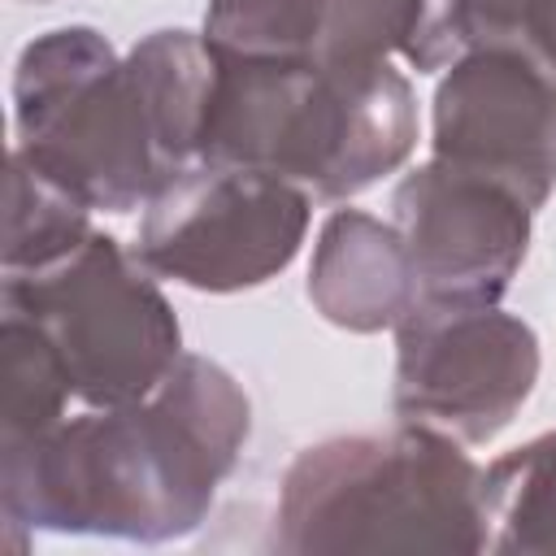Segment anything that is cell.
<instances>
[{
    "instance_id": "cell-1",
    "label": "cell",
    "mask_w": 556,
    "mask_h": 556,
    "mask_svg": "<svg viewBox=\"0 0 556 556\" xmlns=\"http://www.w3.org/2000/svg\"><path fill=\"white\" fill-rule=\"evenodd\" d=\"M248 430L243 387L182 352L143 400L0 443V513L30 530L169 543L208 517Z\"/></svg>"
},
{
    "instance_id": "cell-2",
    "label": "cell",
    "mask_w": 556,
    "mask_h": 556,
    "mask_svg": "<svg viewBox=\"0 0 556 556\" xmlns=\"http://www.w3.org/2000/svg\"><path fill=\"white\" fill-rule=\"evenodd\" d=\"M213 74L195 30H152L126 56L96 26L43 30L13 65V148L91 208H143L200 161Z\"/></svg>"
},
{
    "instance_id": "cell-3",
    "label": "cell",
    "mask_w": 556,
    "mask_h": 556,
    "mask_svg": "<svg viewBox=\"0 0 556 556\" xmlns=\"http://www.w3.org/2000/svg\"><path fill=\"white\" fill-rule=\"evenodd\" d=\"M213 56L200 161L291 178L313 200H348L395 174L417 143L413 87L391 61Z\"/></svg>"
},
{
    "instance_id": "cell-4",
    "label": "cell",
    "mask_w": 556,
    "mask_h": 556,
    "mask_svg": "<svg viewBox=\"0 0 556 556\" xmlns=\"http://www.w3.org/2000/svg\"><path fill=\"white\" fill-rule=\"evenodd\" d=\"M486 543L482 469L434 426L334 434L282 473L274 547L287 556H473Z\"/></svg>"
},
{
    "instance_id": "cell-5",
    "label": "cell",
    "mask_w": 556,
    "mask_h": 556,
    "mask_svg": "<svg viewBox=\"0 0 556 556\" xmlns=\"http://www.w3.org/2000/svg\"><path fill=\"white\" fill-rule=\"evenodd\" d=\"M0 295L48 334L74 395L91 408L143 400L182 356V330L156 274L104 230L56 265L4 274Z\"/></svg>"
},
{
    "instance_id": "cell-6",
    "label": "cell",
    "mask_w": 556,
    "mask_h": 556,
    "mask_svg": "<svg viewBox=\"0 0 556 556\" xmlns=\"http://www.w3.org/2000/svg\"><path fill=\"white\" fill-rule=\"evenodd\" d=\"M308 213L313 195L291 178L191 161L143 204L135 256L191 291H248L295 261Z\"/></svg>"
},
{
    "instance_id": "cell-7",
    "label": "cell",
    "mask_w": 556,
    "mask_h": 556,
    "mask_svg": "<svg viewBox=\"0 0 556 556\" xmlns=\"http://www.w3.org/2000/svg\"><path fill=\"white\" fill-rule=\"evenodd\" d=\"M539 382V334L500 304L417 300L395 326L391 404L400 421L491 443Z\"/></svg>"
},
{
    "instance_id": "cell-8",
    "label": "cell",
    "mask_w": 556,
    "mask_h": 556,
    "mask_svg": "<svg viewBox=\"0 0 556 556\" xmlns=\"http://www.w3.org/2000/svg\"><path fill=\"white\" fill-rule=\"evenodd\" d=\"M391 222L417 274V300L500 304L526 252L534 208L500 178L430 156L400 178Z\"/></svg>"
},
{
    "instance_id": "cell-9",
    "label": "cell",
    "mask_w": 556,
    "mask_h": 556,
    "mask_svg": "<svg viewBox=\"0 0 556 556\" xmlns=\"http://www.w3.org/2000/svg\"><path fill=\"white\" fill-rule=\"evenodd\" d=\"M430 143L543 208L556 187V74L517 48H469L434 91Z\"/></svg>"
},
{
    "instance_id": "cell-10",
    "label": "cell",
    "mask_w": 556,
    "mask_h": 556,
    "mask_svg": "<svg viewBox=\"0 0 556 556\" xmlns=\"http://www.w3.org/2000/svg\"><path fill=\"white\" fill-rule=\"evenodd\" d=\"M308 300L339 330H395L417 304V274L395 222L361 208L330 213L313 243Z\"/></svg>"
},
{
    "instance_id": "cell-11",
    "label": "cell",
    "mask_w": 556,
    "mask_h": 556,
    "mask_svg": "<svg viewBox=\"0 0 556 556\" xmlns=\"http://www.w3.org/2000/svg\"><path fill=\"white\" fill-rule=\"evenodd\" d=\"M491 552L556 556V430L482 469Z\"/></svg>"
},
{
    "instance_id": "cell-12",
    "label": "cell",
    "mask_w": 556,
    "mask_h": 556,
    "mask_svg": "<svg viewBox=\"0 0 556 556\" xmlns=\"http://www.w3.org/2000/svg\"><path fill=\"white\" fill-rule=\"evenodd\" d=\"M91 204L9 152V213H4V274H30L56 265L91 235Z\"/></svg>"
},
{
    "instance_id": "cell-13",
    "label": "cell",
    "mask_w": 556,
    "mask_h": 556,
    "mask_svg": "<svg viewBox=\"0 0 556 556\" xmlns=\"http://www.w3.org/2000/svg\"><path fill=\"white\" fill-rule=\"evenodd\" d=\"M74 387L48 334L4 308L0 317V443H22L65 421Z\"/></svg>"
},
{
    "instance_id": "cell-14",
    "label": "cell",
    "mask_w": 556,
    "mask_h": 556,
    "mask_svg": "<svg viewBox=\"0 0 556 556\" xmlns=\"http://www.w3.org/2000/svg\"><path fill=\"white\" fill-rule=\"evenodd\" d=\"M200 35L222 56L313 61L317 0H208Z\"/></svg>"
},
{
    "instance_id": "cell-15",
    "label": "cell",
    "mask_w": 556,
    "mask_h": 556,
    "mask_svg": "<svg viewBox=\"0 0 556 556\" xmlns=\"http://www.w3.org/2000/svg\"><path fill=\"white\" fill-rule=\"evenodd\" d=\"M426 0H317L321 65H374L404 56Z\"/></svg>"
},
{
    "instance_id": "cell-16",
    "label": "cell",
    "mask_w": 556,
    "mask_h": 556,
    "mask_svg": "<svg viewBox=\"0 0 556 556\" xmlns=\"http://www.w3.org/2000/svg\"><path fill=\"white\" fill-rule=\"evenodd\" d=\"M469 48H517L556 74V0H465Z\"/></svg>"
},
{
    "instance_id": "cell-17",
    "label": "cell",
    "mask_w": 556,
    "mask_h": 556,
    "mask_svg": "<svg viewBox=\"0 0 556 556\" xmlns=\"http://www.w3.org/2000/svg\"><path fill=\"white\" fill-rule=\"evenodd\" d=\"M469 52V17H465V0H426L421 4V22L404 48V61L417 74H439L447 65H456Z\"/></svg>"
},
{
    "instance_id": "cell-18",
    "label": "cell",
    "mask_w": 556,
    "mask_h": 556,
    "mask_svg": "<svg viewBox=\"0 0 556 556\" xmlns=\"http://www.w3.org/2000/svg\"><path fill=\"white\" fill-rule=\"evenodd\" d=\"M35 4H39V0H35Z\"/></svg>"
}]
</instances>
